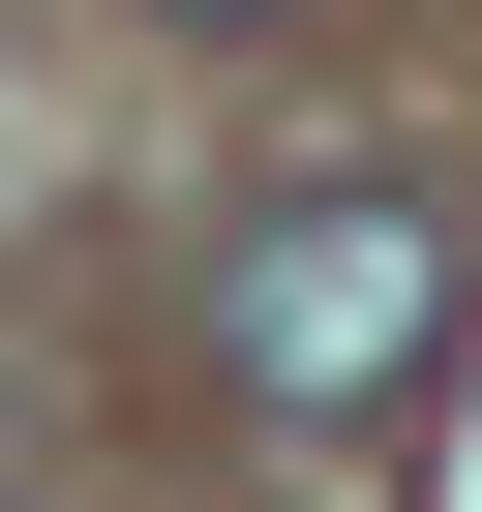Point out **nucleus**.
<instances>
[{"label":"nucleus","mask_w":482,"mask_h":512,"mask_svg":"<svg viewBox=\"0 0 482 512\" xmlns=\"http://www.w3.org/2000/svg\"><path fill=\"white\" fill-rule=\"evenodd\" d=\"M422 332H452V241H422L392 181H332V211H272V241L211 272V362L272 392V422H362V392H392Z\"/></svg>","instance_id":"1"},{"label":"nucleus","mask_w":482,"mask_h":512,"mask_svg":"<svg viewBox=\"0 0 482 512\" xmlns=\"http://www.w3.org/2000/svg\"><path fill=\"white\" fill-rule=\"evenodd\" d=\"M211 31H241V0H211Z\"/></svg>","instance_id":"2"}]
</instances>
